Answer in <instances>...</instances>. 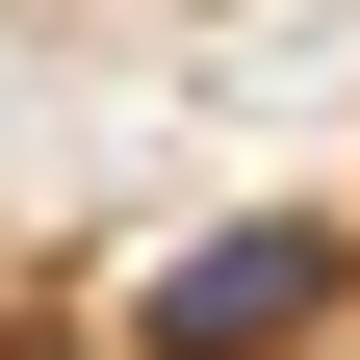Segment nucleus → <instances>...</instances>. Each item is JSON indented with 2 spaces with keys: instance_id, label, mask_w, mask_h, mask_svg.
Instances as JSON below:
<instances>
[{
  "instance_id": "nucleus-1",
  "label": "nucleus",
  "mask_w": 360,
  "mask_h": 360,
  "mask_svg": "<svg viewBox=\"0 0 360 360\" xmlns=\"http://www.w3.org/2000/svg\"><path fill=\"white\" fill-rule=\"evenodd\" d=\"M335 283H360V232L232 206V232H180L155 283H129V335H155V360H309V335H335Z\"/></svg>"
}]
</instances>
